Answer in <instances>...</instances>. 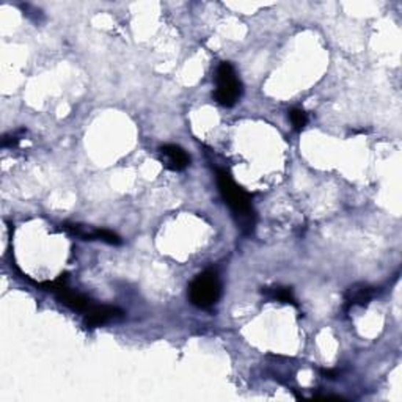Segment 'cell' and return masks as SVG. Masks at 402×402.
I'll use <instances>...</instances> for the list:
<instances>
[{
  "instance_id": "obj_9",
  "label": "cell",
  "mask_w": 402,
  "mask_h": 402,
  "mask_svg": "<svg viewBox=\"0 0 402 402\" xmlns=\"http://www.w3.org/2000/svg\"><path fill=\"white\" fill-rule=\"evenodd\" d=\"M322 374L326 376V377H329V378H336L338 377V373H336V371H334V369H324Z\"/></svg>"
},
{
  "instance_id": "obj_6",
  "label": "cell",
  "mask_w": 402,
  "mask_h": 402,
  "mask_svg": "<svg viewBox=\"0 0 402 402\" xmlns=\"http://www.w3.org/2000/svg\"><path fill=\"white\" fill-rule=\"evenodd\" d=\"M374 296H376V289L371 288V286L355 284V286H351V288L346 292V305L347 308L355 306V305L365 306L374 299Z\"/></svg>"
},
{
  "instance_id": "obj_4",
  "label": "cell",
  "mask_w": 402,
  "mask_h": 402,
  "mask_svg": "<svg viewBox=\"0 0 402 402\" xmlns=\"http://www.w3.org/2000/svg\"><path fill=\"white\" fill-rule=\"evenodd\" d=\"M123 313L120 308L110 306V305H95L85 313V326L90 329H96L109 324L112 321H118L123 318Z\"/></svg>"
},
{
  "instance_id": "obj_7",
  "label": "cell",
  "mask_w": 402,
  "mask_h": 402,
  "mask_svg": "<svg viewBox=\"0 0 402 402\" xmlns=\"http://www.w3.org/2000/svg\"><path fill=\"white\" fill-rule=\"evenodd\" d=\"M262 294H266V296L270 297L272 300L282 302V304H291L294 306H297L296 297H294V294H292V291L289 288H282V286H275V288H272V289L262 291Z\"/></svg>"
},
{
  "instance_id": "obj_8",
  "label": "cell",
  "mask_w": 402,
  "mask_h": 402,
  "mask_svg": "<svg viewBox=\"0 0 402 402\" xmlns=\"http://www.w3.org/2000/svg\"><path fill=\"white\" fill-rule=\"evenodd\" d=\"M289 120L292 123V126L296 130H302L305 126H306V123H308V117H306V113L302 110V109H292L289 112Z\"/></svg>"
},
{
  "instance_id": "obj_2",
  "label": "cell",
  "mask_w": 402,
  "mask_h": 402,
  "mask_svg": "<svg viewBox=\"0 0 402 402\" xmlns=\"http://www.w3.org/2000/svg\"><path fill=\"white\" fill-rule=\"evenodd\" d=\"M222 294V284L219 275L214 270H206V272L195 277L189 286V299L193 305L201 310H210L217 304Z\"/></svg>"
},
{
  "instance_id": "obj_1",
  "label": "cell",
  "mask_w": 402,
  "mask_h": 402,
  "mask_svg": "<svg viewBox=\"0 0 402 402\" xmlns=\"http://www.w3.org/2000/svg\"><path fill=\"white\" fill-rule=\"evenodd\" d=\"M217 184L225 203L230 206L239 228L244 233H252L254 227V212L252 198L242 187L234 182L227 170H217Z\"/></svg>"
},
{
  "instance_id": "obj_5",
  "label": "cell",
  "mask_w": 402,
  "mask_h": 402,
  "mask_svg": "<svg viewBox=\"0 0 402 402\" xmlns=\"http://www.w3.org/2000/svg\"><path fill=\"white\" fill-rule=\"evenodd\" d=\"M160 160L172 172H182L190 164L189 154L177 145H164L159 148Z\"/></svg>"
},
{
  "instance_id": "obj_3",
  "label": "cell",
  "mask_w": 402,
  "mask_h": 402,
  "mask_svg": "<svg viewBox=\"0 0 402 402\" xmlns=\"http://www.w3.org/2000/svg\"><path fill=\"white\" fill-rule=\"evenodd\" d=\"M215 82H217V88L212 93V96L220 105L233 107L241 99L242 83L239 81L233 65L228 63V61H223L217 68Z\"/></svg>"
}]
</instances>
